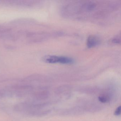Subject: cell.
<instances>
[{
    "label": "cell",
    "mask_w": 121,
    "mask_h": 121,
    "mask_svg": "<svg viewBox=\"0 0 121 121\" xmlns=\"http://www.w3.org/2000/svg\"><path fill=\"white\" fill-rule=\"evenodd\" d=\"M43 60L48 63H59L63 64H71L73 62V59L66 56H47L43 58Z\"/></svg>",
    "instance_id": "cell-1"
},
{
    "label": "cell",
    "mask_w": 121,
    "mask_h": 121,
    "mask_svg": "<svg viewBox=\"0 0 121 121\" xmlns=\"http://www.w3.org/2000/svg\"><path fill=\"white\" fill-rule=\"evenodd\" d=\"M98 39L93 36H90L87 40V46L89 48L95 46L99 43Z\"/></svg>",
    "instance_id": "cell-2"
},
{
    "label": "cell",
    "mask_w": 121,
    "mask_h": 121,
    "mask_svg": "<svg viewBox=\"0 0 121 121\" xmlns=\"http://www.w3.org/2000/svg\"><path fill=\"white\" fill-rule=\"evenodd\" d=\"M99 100L100 102L102 103H105L108 100V98L105 96H100L99 97Z\"/></svg>",
    "instance_id": "cell-3"
},
{
    "label": "cell",
    "mask_w": 121,
    "mask_h": 121,
    "mask_svg": "<svg viewBox=\"0 0 121 121\" xmlns=\"http://www.w3.org/2000/svg\"><path fill=\"white\" fill-rule=\"evenodd\" d=\"M121 106H119L118 107L115 111L114 113L115 115L116 116H119L121 114Z\"/></svg>",
    "instance_id": "cell-4"
},
{
    "label": "cell",
    "mask_w": 121,
    "mask_h": 121,
    "mask_svg": "<svg viewBox=\"0 0 121 121\" xmlns=\"http://www.w3.org/2000/svg\"><path fill=\"white\" fill-rule=\"evenodd\" d=\"M5 29L3 28H2L1 27H0V35H2V34H4L5 32Z\"/></svg>",
    "instance_id": "cell-5"
}]
</instances>
